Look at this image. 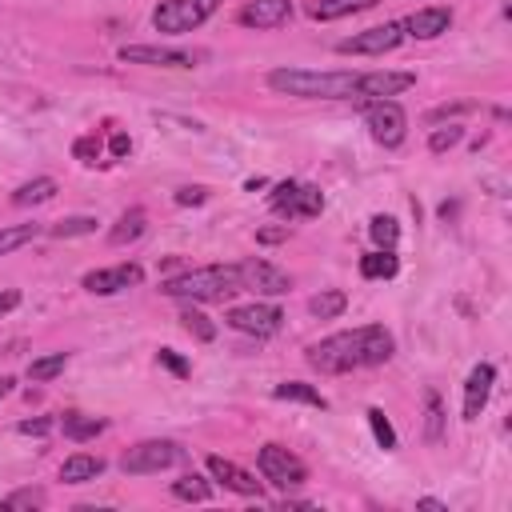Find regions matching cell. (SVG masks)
<instances>
[{"mask_svg":"<svg viewBox=\"0 0 512 512\" xmlns=\"http://www.w3.org/2000/svg\"><path fill=\"white\" fill-rule=\"evenodd\" d=\"M392 352H396V336L384 324H360V328L332 332V336L308 344L304 360L324 376H344V372H356V368L388 364Z\"/></svg>","mask_w":512,"mask_h":512,"instance_id":"1","label":"cell"},{"mask_svg":"<svg viewBox=\"0 0 512 512\" xmlns=\"http://www.w3.org/2000/svg\"><path fill=\"white\" fill-rule=\"evenodd\" d=\"M356 80L360 72L336 68V72H316V68H272L268 88L280 96L296 100H356Z\"/></svg>","mask_w":512,"mask_h":512,"instance_id":"2","label":"cell"},{"mask_svg":"<svg viewBox=\"0 0 512 512\" xmlns=\"http://www.w3.org/2000/svg\"><path fill=\"white\" fill-rule=\"evenodd\" d=\"M160 292L172 300H192V304H224L240 292V268L236 264H204V268H184L176 276L160 280Z\"/></svg>","mask_w":512,"mask_h":512,"instance_id":"3","label":"cell"},{"mask_svg":"<svg viewBox=\"0 0 512 512\" xmlns=\"http://www.w3.org/2000/svg\"><path fill=\"white\" fill-rule=\"evenodd\" d=\"M224 0H160L152 8V28L164 32V36H184V32H196Z\"/></svg>","mask_w":512,"mask_h":512,"instance_id":"4","label":"cell"},{"mask_svg":"<svg viewBox=\"0 0 512 512\" xmlns=\"http://www.w3.org/2000/svg\"><path fill=\"white\" fill-rule=\"evenodd\" d=\"M268 208L284 220H312L324 212V192L304 180H280L268 196Z\"/></svg>","mask_w":512,"mask_h":512,"instance_id":"5","label":"cell"},{"mask_svg":"<svg viewBox=\"0 0 512 512\" xmlns=\"http://www.w3.org/2000/svg\"><path fill=\"white\" fill-rule=\"evenodd\" d=\"M256 468H260V476H264L272 488H280V492L300 488V484L308 480V464H304L296 452H288L284 444H264V448L256 452Z\"/></svg>","mask_w":512,"mask_h":512,"instance_id":"6","label":"cell"},{"mask_svg":"<svg viewBox=\"0 0 512 512\" xmlns=\"http://www.w3.org/2000/svg\"><path fill=\"white\" fill-rule=\"evenodd\" d=\"M180 460H184V452H180L176 440H140L120 456V468L128 476H156V472H164Z\"/></svg>","mask_w":512,"mask_h":512,"instance_id":"7","label":"cell"},{"mask_svg":"<svg viewBox=\"0 0 512 512\" xmlns=\"http://www.w3.org/2000/svg\"><path fill=\"white\" fill-rule=\"evenodd\" d=\"M364 124H368V136L380 148H400L404 136H408V112L396 100H368L364 104Z\"/></svg>","mask_w":512,"mask_h":512,"instance_id":"8","label":"cell"},{"mask_svg":"<svg viewBox=\"0 0 512 512\" xmlns=\"http://www.w3.org/2000/svg\"><path fill=\"white\" fill-rule=\"evenodd\" d=\"M400 40H404L400 20H384V24H376V28H364V32H356V36H344V40L336 44V52H340V56H384V52L400 48Z\"/></svg>","mask_w":512,"mask_h":512,"instance_id":"9","label":"cell"},{"mask_svg":"<svg viewBox=\"0 0 512 512\" xmlns=\"http://www.w3.org/2000/svg\"><path fill=\"white\" fill-rule=\"evenodd\" d=\"M240 268V292H256V296H284L292 288V276L284 268H276L264 256H248L236 264Z\"/></svg>","mask_w":512,"mask_h":512,"instance_id":"10","label":"cell"},{"mask_svg":"<svg viewBox=\"0 0 512 512\" xmlns=\"http://www.w3.org/2000/svg\"><path fill=\"white\" fill-rule=\"evenodd\" d=\"M224 324H228V328H236V332H244V336H256V340H264V336L280 332V324H284V312H280L276 304H264V300H256V304H240V308H228V312H224Z\"/></svg>","mask_w":512,"mask_h":512,"instance_id":"11","label":"cell"},{"mask_svg":"<svg viewBox=\"0 0 512 512\" xmlns=\"http://www.w3.org/2000/svg\"><path fill=\"white\" fill-rule=\"evenodd\" d=\"M124 64H148V68H196L200 52H184V48H160V44H124L120 48Z\"/></svg>","mask_w":512,"mask_h":512,"instance_id":"12","label":"cell"},{"mask_svg":"<svg viewBox=\"0 0 512 512\" xmlns=\"http://www.w3.org/2000/svg\"><path fill=\"white\" fill-rule=\"evenodd\" d=\"M144 280V268L140 264H112V268H92V272H84V288L92 292V296H116V292H124V288H136Z\"/></svg>","mask_w":512,"mask_h":512,"instance_id":"13","label":"cell"},{"mask_svg":"<svg viewBox=\"0 0 512 512\" xmlns=\"http://www.w3.org/2000/svg\"><path fill=\"white\" fill-rule=\"evenodd\" d=\"M416 84V72H360L356 100H392Z\"/></svg>","mask_w":512,"mask_h":512,"instance_id":"14","label":"cell"},{"mask_svg":"<svg viewBox=\"0 0 512 512\" xmlns=\"http://www.w3.org/2000/svg\"><path fill=\"white\" fill-rule=\"evenodd\" d=\"M400 28H404V36H412V40H436L440 32L452 28V8H448V4L416 8L408 20H400Z\"/></svg>","mask_w":512,"mask_h":512,"instance_id":"15","label":"cell"},{"mask_svg":"<svg viewBox=\"0 0 512 512\" xmlns=\"http://www.w3.org/2000/svg\"><path fill=\"white\" fill-rule=\"evenodd\" d=\"M208 472H212V480H216V484H224V488H228V492H236V496H260V492H264V484H260L248 468H240L236 460L208 456Z\"/></svg>","mask_w":512,"mask_h":512,"instance_id":"16","label":"cell"},{"mask_svg":"<svg viewBox=\"0 0 512 512\" xmlns=\"http://www.w3.org/2000/svg\"><path fill=\"white\" fill-rule=\"evenodd\" d=\"M492 384H496V368H492L488 360L468 372V380H464V420H476V416L488 408Z\"/></svg>","mask_w":512,"mask_h":512,"instance_id":"17","label":"cell"},{"mask_svg":"<svg viewBox=\"0 0 512 512\" xmlns=\"http://www.w3.org/2000/svg\"><path fill=\"white\" fill-rule=\"evenodd\" d=\"M236 20L244 28H280L292 20V0H248Z\"/></svg>","mask_w":512,"mask_h":512,"instance_id":"18","label":"cell"},{"mask_svg":"<svg viewBox=\"0 0 512 512\" xmlns=\"http://www.w3.org/2000/svg\"><path fill=\"white\" fill-rule=\"evenodd\" d=\"M104 456H92V452H76V456H68L64 464H60V480L64 484H88V480H96V476H104Z\"/></svg>","mask_w":512,"mask_h":512,"instance_id":"19","label":"cell"},{"mask_svg":"<svg viewBox=\"0 0 512 512\" xmlns=\"http://www.w3.org/2000/svg\"><path fill=\"white\" fill-rule=\"evenodd\" d=\"M144 228H148V212H144V208H128V212H120V220L108 228V244H112V248L132 244V240L144 236Z\"/></svg>","mask_w":512,"mask_h":512,"instance_id":"20","label":"cell"},{"mask_svg":"<svg viewBox=\"0 0 512 512\" xmlns=\"http://www.w3.org/2000/svg\"><path fill=\"white\" fill-rule=\"evenodd\" d=\"M396 272H400L396 248H376V252L360 256V276H364V280H392Z\"/></svg>","mask_w":512,"mask_h":512,"instance_id":"21","label":"cell"},{"mask_svg":"<svg viewBox=\"0 0 512 512\" xmlns=\"http://www.w3.org/2000/svg\"><path fill=\"white\" fill-rule=\"evenodd\" d=\"M104 428H108V420H100V416H84V412H64V416H60V432H64L68 440H76V444L96 440Z\"/></svg>","mask_w":512,"mask_h":512,"instance_id":"22","label":"cell"},{"mask_svg":"<svg viewBox=\"0 0 512 512\" xmlns=\"http://www.w3.org/2000/svg\"><path fill=\"white\" fill-rule=\"evenodd\" d=\"M376 0H308V16L328 24V20H340V16H352V12H364L372 8Z\"/></svg>","mask_w":512,"mask_h":512,"instance_id":"23","label":"cell"},{"mask_svg":"<svg viewBox=\"0 0 512 512\" xmlns=\"http://www.w3.org/2000/svg\"><path fill=\"white\" fill-rule=\"evenodd\" d=\"M56 180L52 176H36V180H28V184H20L16 192H12V204L16 208H32V204H48L52 196H56Z\"/></svg>","mask_w":512,"mask_h":512,"instance_id":"24","label":"cell"},{"mask_svg":"<svg viewBox=\"0 0 512 512\" xmlns=\"http://www.w3.org/2000/svg\"><path fill=\"white\" fill-rule=\"evenodd\" d=\"M424 440L428 444L444 440V400L436 388H424Z\"/></svg>","mask_w":512,"mask_h":512,"instance_id":"25","label":"cell"},{"mask_svg":"<svg viewBox=\"0 0 512 512\" xmlns=\"http://www.w3.org/2000/svg\"><path fill=\"white\" fill-rule=\"evenodd\" d=\"M344 308H348V296H344L340 288H324V292H316V296L308 300V312H312L316 320H336Z\"/></svg>","mask_w":512,"mask_h":512,"instance_id":"26","label":"cell"},{"mask_svg":"<svg viewBox=\"0 0 512 512\" xmlns=\"http://www.w3.org/2000/svg\"><path fill=\"white\" fill-rule=\"evenodd\" d=\"M272 396L276 400H296V404H312V408H324L328 400L312 388V384H304V380H284V384H276L272 388Z\"/></svg>","mask_w":512,"mask_h":512,"instance_id":"27","label":"cell"},{"mask_svg":"<svg viewBox=\"0 0 512 512\" xmlns=\"http://www.w3.org/2000/svg\"><path fill=\"white\" fill-rule=\"evenodd\" d=\"M172 496L176 500H192V504H204L212 496V484L200 476V472H184L180 480H172Z\"/></svg>","mask_w":512,"mask_h":512,"instance_id":"28","label":"cell"},{"mask_svg":"<svg viewBox=\"0 0 512 512\" xmlns=\"http://www.w3.org/2000/svg\"><path fill=\"white\" fill-rule=\"evenodd\" d=\"M64 368H68V352H52V356H40L28 364V380L44 384V380H56Z\"/></svg>","mask_w":512,"mask_h":512,"instance_id":"29","label":"cell"},{"mask_svg":"<svg viewBox=\"0 0 512 512\" xmlns=\"http://www.w3.org/2000/svg\"><path fill=\"white\" fill-rule=\"evenodd\" d=\"M368 236H372L376 248H396V240H400L396 216H372V220H368Z\"/></svg>","mask_w":512,"mask_h":512,"instance_id":"30","label":"cell"},{"mask_svg":"<svg viewBox=\"0 0 512 512\" xmlns=\"http://www.w3.org/2000/svg\"><path fill=\"white\" fill-rule=\"evenodd\" d=\"M180 324H184V332H188V336H196L200 344L216 340V324H212L200 308H184V312H180Z\"/></svg>","mask_w":512,"mask_h":512,"instance_id":"31","label":"cell"},{"mask_svg":"<svg viewBox=\"0 0 512 512\" xmlns=\"http://www.w3.org/2000/svg\"><path fill=\"white\" fill-rule=\"evenodd\" d=\"M36 236H40L36 224H12V228H0V256H8V252H16V248L32 244Z\"/></svg>","mask_w":512,"mask_h":512,"instance_id":"32","label":"cell"},{"mask_svg":"<svg viewBox=\"0 0 512 512\" xmlns=\"http://www.w3.org/2000/svg\"><path fill=\"white\" fill-rule=\"evenodd\" d=\"M88 232H96V216H64V220H56V224L48 228V236H56V240L88 236Z\"/></svg>","mask_w":512,"mask_h":512,"instance_id":"33","label":"cell"},{"mask_svg":"<svg viewBox=\"0 0 512 512\" xmlns=\"http://www.w3.org/2000/svg\"><path fill=\"white\" fill-rule=\"evenodd\" d=\"M364 416H368V424H372V436H376V444H380L384 452H392V448H396V428H392V420H388L380 408H368Z\"/></svg>","mask_w":512,"mask_h":512,"instance_id":"34","label":"cell"},{"mask_svg":"<svg viewBox=\"0 0 512 512\" xmlns=\"http://www.w3.org/2000/svg\"><path fill=\"white\" fill-rule=\"evenodd\" d=\"M464 140V128L460 124H448V128H436L432 136H428V148L440 156V152H448V148H456Z\"/></svg>","mask_w":512,"mask_h":512,"instance_id":"35","label":"cell"},{"mask_svg":"<svg viewBox=\"0 0 512 512\" xmlns=\"http://www.w3.org/2000/svg\"><path fill=\"white\" fill-rule=\"evenodd\" d=\"M40 504H44V492L40 488H20V492H12V496L0 500V508H40Z\"/></svg>","mask_w":512,"mask_h":512,"instance_id":"36","label":"cell"},{"mask_svg":"<svg viewBox=\"0 0 512 512\" xmlns=\"http://www.w3.org/2000/svg\"><path fill=\"white\" fill-rule=\"evenodd\" d=\"M100 148H104V144H100L96 136H80V140L72 144V156H76L80 164H96V160H100Z\"/></svg>","mask_w":512,"mask_h":512,"instance_id":"37","label":"cell"},{"mask_svg":"<svg viewBox=\"0 0 512 512\" xmlns=\"http://www.w3.org/2000/svg\"><path fill=\"white\" fill-rule=\"evenodd\" d=\"M156 360H160L172 376H188V360H184L176 348H160V352H156Z\"/></svg>","mask_w":512,"mask_h":512,"instance_id":"38","label":"cell"},{"mask_svg":"<svg viewBox=\"0 0 512 512\" xmlns=\"http://www.w3.org/2000/svg\"><path fill=\"white\" fill-rule=\"evenodd\" d=\"M16 432H20V436H48V432H52V420H48V416H32V420H20Z\"/></svg>","mask_w":512,"mask_h":512,"instance_id":"39","label":"cell"},{"mask_svg":"<svg viewBox=\"0 0 512 512\" xmlns=\"http://www.w3.org/2000/svg\"><path fill=\"white\" fill-rule=\"evenodd\" d=\"M476 104H468V100H460V104H440V108H432L428 112V120L436 124V120H444V116H460V112H472Z\"/></svg>","mask_w":512,"mask_h":512,"instance_id":"40","label":"cell"},{"mask_svg":"<svg viewBox=\"0 0 512 512\" xmlns=\"http://www.w3.org/2000/svg\"><path fill=\"white\" fill-rule=\"evenodd\" d=\"M108 152H112L116 160H124V156L132 152V140H128V132H112V140H108Z\"/></svg>","mask_w":512,"mask_h":512,"instance_id":"41","label":"cell"},{"mask_svg":"<svg viewBox=\"0 0 512 512\" xmlns=\"http://www.w3.org/2000/svg\"><path fill=\"white\" fill-rule=\"evenodd\" d=\"M204 200H208L204 188H180V192H176V204H204Z\"/></svg>","mask_w":512,"mask_h":512,"instance_id":"42","label":"cell"},{"mask_svg":"<svg viewBox=\"0 0 512 512\" xmlns=\"http://www.w3.org/2000/svg\"><path fill=\"white\" fill-rule=\"evenodd\" d=\"M16 304H20V292H12V288H4V292H0V316H4V312H12Z\"/></svg>","mask_w":512,"mask_h":512,"instance_id":"43","label":"cell"},{"mask_svg":"<svg viewBox=\"0 0 512 512\" xmlns=\"http://www.w3.org/2000/svg\"><path fill=\"white\" fill-rule=\"evenodd\" d=\"M416 508H432V512H448V504H444V500H436V496H420V500H416Z\"/></svg>","mask_w":512,"mask_h":512,"instance_id":"44","label":"cell"},{"mask_svg":"<svg viewBox=\"0 0 512 512\" xmlns=\"http://www.w3.org/2000/svg\"><path fill=\"white\" fill-rule=\"evenodd\" d=\"M284 236H288V228H264V232H260L264 244H276V240H284Z\"/></svg>","mask_w":512,"mask_h":512,"instance_id":"45","label":"cell"},{"mask_svg":"<svg viewBox=\"0 0 512 512\" xmlns=\"http://www.w3.org/2000/svg\"><path fill=\"white\" fill-rule=\"evenodd\" d=\"M12 384H16V380H12V376H0V400H4V396H8V392H12Z\"/></svg>","mask_w":512,"mask_h":512,"instance_id":"46","label":"cell"}]
</instances>
